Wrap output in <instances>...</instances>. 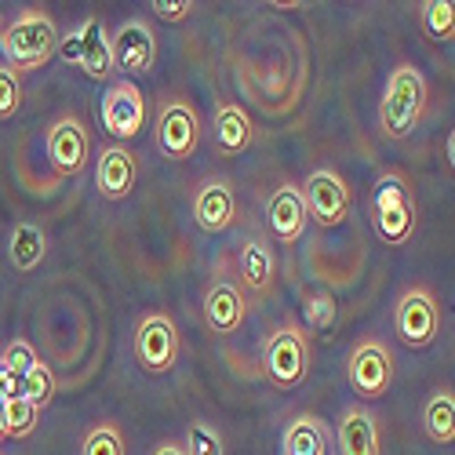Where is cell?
I'll use <instances>...</instances> for the list:
<instances>
[{
    "mask_svg": "<svg viewBox=\"0 0 455 455\" xmlns=\"http://www.w3.org/2000/svg\"><path fill=\"white\" fill-rule=\"evenodd\" d=\"M113 59H117V69H124L128 77H139V73H149L157 62V36L142 19H128L117 36H113Z\"/></svg>",
    "mask_w": 455,
    "mask_h": 455,
    "instance_id": "cell-14",
    "label": "cell"
},
{
    "mask_svg": "<svg viewBox=\"0 0 455 455\" xmlns=\"http://www.w3.org/2000/svg\"><path fill=\"white\" fill-rule=\"evenodd\" d=\"M22 109V84L12 66H0V121H12Z\"/></svg>",
    "mask_w": 455,
    "mask_h": 455,
    "instance_id": "cell-30",
    "label": "cell"
},
{
    "mask_svg": "<svg viewBox=\"0 0 455 455\" xmlns=\"http://www.w3.org/2000/svg\"><path fill=\"white\" fill-rule=\"evenodd\" d=\"M0 364H4L8 371H15V375L26 379L41 361H36V350L26 343V339H12V343L4 347V354H0Z\"/></svg>",
    "mask_w": 455,
    "mask_h": 455,
    "instance_id": "cell-31",
    "label": "cell"
},
{
    "mask_svg": "<svg viewBox=\"0 0 455 455\" xmlns=\"http://www.w3.org/2000/svg\"><path fill=\"white\" fill-rule=\"evenodd\" d=\"M281 455H335V444L321 415H295L281 434Z\"/></svg>",
    "mask_w": 455,
    "mask_h": 455,
    "instance_id": "cell-21",
    "label": "cell"
},
{
    "mask_svg": "<svg viewBox=\"0 0 455 455\" xmlns=\"http://www.w3.org/2000/svg\"><path fill=\"white\" fill-rule=\"evenodd\" d=\"M194 0H149V12H154L161 22H186L194 15Z\"/></svg>",
    "mask_w": 455,
    "mask_h": 455,
    "instance_id": "cell-32",
    "label": "cell"
},
{
    "mask_svg": "<svg viewBox=\"0 0 455 455\" xmlns=\"http://www.w3.org/2000/svg\"><path fill=\"white\" fill-rule=\"evenodd\" d=\"M335 295L331 291H314L307 299V307H302V317H307V328L314 331H328L335 324Z\"/></svg>",
    "mask_w": 455,
    "mask_h": 455,
    "instance_id": "cell-29",
    "label": "cell"
},
{
    "mask_svg": "<svg viewBox=\"0 0 455 455\" xmlns=\"http://www.w3.org/2000/svg\"><path fill=\"white\" fill-rule=\"evenodd\" d=\"M307 201H302V186L299 182H281L270 201H267V226L274 241L281 244H295L302 234H307Z\"/></svg>",
    "mask_w": 455,
    "mask_h": 455,
    "instance_id": "cell-13",
    "label": "cell"
},
{
    "mask_svg": "<svg viewBox=\"0 0 455 455\" xmlns=\"http://www.w3.org/2000/svg\"><path fill=\"white\" fill-rule=\"evenodd\" d=\"M4 411H8V437H15V441H26L36 430V419H41V408L29 404L26 397L4 401Z\"/></svg>",
    "mask_w": 455,
    "mask_h": 455,
    "instance_id": "cell-26",
    "label": "cell"
},
{
    "mask_svg": "<svg viewBox=\"0 0 455 455\" xmlns=\"http://www.w3.org/2000/svg\"><path fill=\"white\" fill-rule=\"evenodd\" d=\"M154 455H186V448H182L179 441H161V444L154 448Z\"/></svg>",
    "mask_w": 455,
    "mask_h": 455,
    "instance_id": "cell-34",
    "label": "cell"
},
{
    "mask_svg": "<svg viewBox=\"0 0 455 455\" xmlns=\"http://www.w3.org/2000/svg\"><path fill=\"white\" fill-rule=\"evenodd\" d=\"M212 142L222 157H241L255 142V124L237 102H219L212 117Z\"/></svg>",
    "mask_w": 455,
    "mask_h": 455,
    "instance_id": "cell-19",
    "label": "cell"
},
{
    "mask_svg": "<svg viewBox=\"0 0 455 455\" xmlns=\"http://www.w3.org/2000/svg\"><path fill=\"white\" fill-rule=\"evenodd\" d=\"M347 379L350 390L361 401H379L394 387V354L379 339H361L347 357Z\"/></svg>",
    "mask_w": 455,
    "mask_h": 455,
    "instance_id": "cell-7",
    "label": "cell"
},
{
    "mask_svg": "<svg viewBox=\"0 0 455 455\" xmlns=\"http://www.w3.org/2000/svg\"><path fill=\"white\" fill-rule=\"evenodd\" d=\"M427 113V81L423 73L411 62L394 66V73L387 77V92L383 102H379V128H383L387 139H408L415 128H419Z\"/></svg>",
    "mask_w": 455,
    "mask_h": 455,
    "instance_id": "cell-2",
    "label": "cell"
},
{
    "mask_svg": "<svg viewBox=\"0 0 455 455\" xmlns=\"http://www.w3.org/2000/svg\"><path fill=\"white\" fill-rule=\"evenodd\" d=\"M135 179H139V164L132 157V149L113 142L99 154V164H95V189L106 197V201H124L132 189H135Z\"/></svg>",
    "mask_w": 455,
    "mask_h": 455,
    "instance_id": "cell-16",
    "label": "cell"
},
{
    "mask_svg": "<svg viewBox=\"0 0 455 455\" xmlns=\"http://www.w3.org/2000/svg\"><path fill=\"white\" fill-rule=\"evenodd\" d=\"M204 128L194 102L186 99H168L157 109V149L168 161H189L201 149Z\"/></svg>",
    "mask_w": 455,
    "mask_h": 455,
    "instance_id": "cell-9",
    "label": "cell"
},
{
    "mask_svg": "<svg viewBox=\"0 0 455 455\" xmlns=\"http://www.w3.org/2000/svg\"><path fill=\"white\" fill-rule=\"evenodd\" d=\"M99 117H102V128L117 139V142H128L142 132L146 124V95L139 92L135 81L121 77V81H109L102 99H99Z\"/></svg>",
    "mask_w": 455,
    "mask_h": 455,
    "instance_id": "cell-11",
    "label": "cell"
},
{
    "mask_svg": "<svg viewBox=\"0 0 455 455\" xmlns=\"http://www.w3.org/2000/svg\"><path fill=\"white\" fill-rule=\"evenodd\" d=\"M394 331L408 350H427L434 339L441 335V307H437V295L423 284L408 288L397 307H394Z\"/></svg>",
    "mask_w": 455,
    "mask_h": 455,
    "instance_id": "cell-6",
    "label": "cell"
},
{
    "mask_svg": "<svg viewBox=\"0 0 455 455\" xmlns=\"http://www.w3.org/2000/svg\"><path fill=\"white\" fill-rule=\"evenodd\" d=\"M262 371H267L270 387H277V390L302 387V379H307V371H310L307 331L295 328V324L274 328V335L267 339V347H262Z\"/></svg>",
    "mask_w": 455,
    "mask_h": 455,
    "instance_id": "cell-5",
    "label": "cell"
},
{
    "mask_svg": "<svg viewBox=\"0 0 455 455\" xmlns=\"http://www.w3.org/2000/svg\"><path fill=\"white\" fill-rule=\"evenodd\" d=\"M59 59L77 66L88 81L109 84L117 77V59H113V36L106 33V26L99 19H88L73 29L69 36H62L59 44Z\"/></svg>",
    "mask_w": 455,
    "mask_h": 455,
    "instance_id": "cell-4",
    "label": "cell"
},
{
    "mask_svg": "<svg viewBox=\"0 0 455 455\" xmlns=\"http://www.w3.org/2000/svg\"><path fill=\"white\" fill-rule=\"evenodd\" d=\"M248 317V299L237 284L230 281H215L204 295V324L215 331V335H234L241 331Z\"/></svg>",
    "mask_w": 455,
    "mask_h": 455,
    "instance_id": "cell-18",
    "label": "cell"
},
{
    "mask_svg": "<svg viewBox=\"0 0 455 455\" xmlns=\"http://www.w3.org/2000/svg\"><path fill=\"white\" fill-rule=\"evenodd\" d=\"M186 455H222V437L212 423L204 419H194L186 427V441H182Z\"/></svg>",
    "mask_w": 455,
    "mask_h": 455,
    "instance_id": "cell-27",
    "label": "cell"
},
{
    "mask_svg": "<svg viewBox=\"0 0 455 455\" xmlns=\"http://www.w3.org/2000/svg\"><path fill=\"white\" fill-rule=\"evenodd\" d=\"M8 437V411H4V401H0V441Z\"/></svg>",
    "mask_w": 455,
    "mask_h": 455,
    "instance_id": "cell-36",
    "label": "cell"
},
{
    "mask_svg": "<svg viewBox=\"0 0 455 455\" xmlns=\"http://www.w3.org/2000/svg\"><path fill=\"white\" fill-rule=\"evenodd\" d=\"M132 350L142 371L149 375H164L179 364V328L172 324L168 314H146L135 324Z\"/></svg>",
    "mask_w": 455,
    "mask_h": 455,
    "instance_id": "cell-10",
    "label": "cell"
},
{
    "mask_svg": "<svg viewBox=\"0 0 455 455\" xmlns=\"http://www.w3.org/2000/svg\"><path fill=\"white\" fill-rule=\"evenodd\" d=\"M44 149H48V161L55 168L59 179H73L88 168V149H92V132L84 128L81 117L73 113H62V117L48 128V139H44Z\"/></svg>",
    "mask_w": 455,
    "mask_h": 455,
    "instance_id": "cell-12",
    "label": "cell"
},
{
    "mask_svg": "<svg viewBox=\"0 0 455 455\" xmlns=\"http://www.w3.org/2000/svg\"><path fill=\"white\" fill-rule=\"evenodd\" d=\"M59 26L44 8H26L19 12L8 29L0 33V52L15 73H36L59 55Z\"/></svg>",
    "mask_w": 455,
    "mask_h": 455,
    "instance_id": "cell-1",
    "label": "cell"
},
{
    "mask_svg": "<svg viewBox=\"0 0 455 455\" xmlns=\"http://www.w3.org/2000/svg\"><path fill=\"white\" fill-rule=\"evenodd\" d=\"M15 397H22V375L0 364V401H15Z\"/></svg>",
    "mask_w": 455,
    "mask_h": 455,
    "instance_id": "cell-33",
    "label": "cell"
},
{
    "mask_svg": "<svg viewBox=\"0 0 455 455\" xmlns=\"http://www.w3.org/2000/svg\"><path fill=\"white\" fill-rule=\"evenodd\" d=\"M423 430L434 444H455V394L437 390L423 404Z\"/></svg>",
    "mask_w": 455,
    "mask_h": 455,
    "instance_id": "cell-23",
    "label": "cell"
},
{
    "mask_svg": "<svg viewBox=\"0 0 455 455\" xmlns=\"http://www.w3.org/2000/svg\"><path fill=\"white\" fill-rule=\"evenodd\" d=\"M55 371L48 368V364H36L26 379H22V397L29 401V404H36V408H44L52 397H55Z\"/></svg>",
    "mask_w": 455,
    "mask_h": 455,
    "instance_id": "cell-28",
    "label": "cell"
},
{
    "mask_svg": "<svg viewBox=\"0 0 455 455\" xmlns=\"http://www.w3.org/2000/svg\"><path fill=\"white\" fill-rule=\"evenodd\" d=\"M419 19L430 41H455V0H427V4H419Z\"/></svg>",
    "mask_w": 455,
    "mask_h": 455,
    "instance_id": "cell-24",
    "label": "cell"
},
{
    "mask_svg": "<svg viewBox=\"0 0 455 455\" xmlns=\"http://www.w3.org/2000/svg\"><path fill=\"white\" fill-rule=\"evenodd\" d=\"M237 219V194L226 179H208L194 194V222L204 234H222L230 230Z\"/></svg>",
    "mask_w": 455,
    "mask_h": 455,
    "instance_id": "cell-15",
    "label": "cell"
},
{
    "mask_svg": "<svg viewBox=\"0 0 455 455\" xmlns=\"http://www.w3.org/2000/svg\"><path fill=\"white\" fill-rule=\"evenodd\" d=\"M415 194H411V182L401 172H387L379 175L371 186V230L379 234V241L397 248L408 244L415 234Z\"/></svg>",
    "mask_w": 455,
    "mask_h": 455,
    "instance_id": "cell-3",
    "label": "cell"
},
{
    "mask_svg": "<svg viewBox=\"0 0 455 455\" xmlns=\"http://www.w3.org/2000/svg\"><path fill=\"white\" fill-rule=\"evenodd\" d=\"M81 455H124V434L113 423H99L84 434Z\"/></svg>",
    "mask_w": 455,
    "mask_h": 455,
    "instance_id": "cell-25",
    "label": "cell"
},
{
    "mask_svg": "<svg viewBox=\"0 0 455 455\" xmlns=\"http://www.w3.org/2000/svg\"><path fill=\"white\" fill-rule=\"evenodd\" d=\"M444 154H448V164H451V172H455V128L448 132V142H444Z\"/></svg>",
    "mask_w": 455,
    "mask_h": 455,
    "instance_id": "cell-35",
    "label": "cell"
},
{
    "mask_svg": "<svg viewBox=\"0 0 455 455\" xmlns=\"http://www.w3.org/2000/svg\"><path fill=\"white\" fill-rule=\"evenodd\" d=\"M302 201H307V215L331 230V226H343L354 204V189L350 182L339 175L335 168H314L302 182Z\"/></svg>",
    "mask_w": 455,
    "mask_h": 455,
    "instance_id": "cell-8",
    "label": "cell"
},
{
    "mask_svg": "<svg viewBox=\"0 0 455 455\" xmlns=\"http://www.w3.org/2000/svg\"><path fill=\"white\" fill-rule=\"evenodd\" d=\"M335 448L339 455H383V444H379V415L364 404H350L339 415Z\"/></svg>",
    "mask_w": 455,
    "mask_h": 455,
    "instance_id": "cell-17",
    "label": "cell"
},
{
    "mask_svg": "<svg viewBox=\"0 0 455 455\" xmlns=\"http://www.w3.org/2000/svg\"><path fill=\"white\" fill-rule=\"evenodd\" d=\"M48 255V237L44 230L36 222H19L15 230H12V241H8V259H12V267L19 274H29L36 270L44 262Z\"/></svg>",
    "mask_w": 455,
    "mask_h": 455,
    "instance_id": "cell-22",
    "label": "cell"
},
{
    "mask_svg": "<svg viewBox=\"0 0 455 455\" xmlns=\"http://www.w3.org/2000/svg\"><path fill=\"white\" fill-rule=\"evenodd\" d=\"M237 274L244 281L248 291L255 295H274V284H277V259L270 251V244L262 237H248L237 251Z\"/></svg>",
    "mask_w": 455,
    "mask_h": 455,
    "instance_id": "cell-20",
    "label": "cell"
}]
</instances>
